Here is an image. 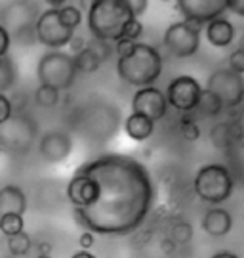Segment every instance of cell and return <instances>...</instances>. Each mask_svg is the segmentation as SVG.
Wrapping results in <instances>:
<instances>
[{
	"label": "cell",
	"instance_id": "cell-1",
	"mask_svg": "<svg viewBox=\"0 0 244 258\" xmlns=\"http://www.w3.org/2000/svg\"><path fill=\"white\" fill-rule=\"evenodd\" d=\"M100 185V199L90 209L74 211L82 226L98 233L124 235L141 224L151 205V187L145 168L136 165L132 168L120 191L115 194V159H101L82 166Z\"/></svg>",
	"mask_w": 244,
	"mask_h": 258
},
{
	"label": "cell",
	"instance_id": "cell-2",
	"mask_svg": "<svg viewBox=\"0 0 244 258\" xmlns=\"http://www.w3.org/2000/svg\"><path fill=\"white\" fill-rule=\"evenodd\" d=\"M134 18L128 2L120 0H98L92 2L88 10V27L96 40L118 42L122 38V29Z\"/></svg>",
	"mask_w": 244,
	"mask_h": 258
},
{
	"label": "cell",
	"instance_id": "cell-3",
	"mask_svg": "<svg viewBox=\"0 0 244 258\" xmlns=\"http://www.w3.org/2000/svg\"><path fill=\"white\" fill-rule=\"evenodd\" d=\"M162 71V57L158 50L143 42H137L134 54L124 59H118L117 73L124 83L147 88L153 86V83L160 77Z\"/></svg>",
	"mask_w": 244,
	"mask_h": 258
},
{
	"label": "cell",
	"instance_id": "cell-4",
	"mask_svg": "<svg viewBox=\"0 0 244 258\" xmlns=\"http://www.w3.org/2000/svg\"><path fill=\"white\" fill-rule=\"evenodd\" d=\"M193 187H195V194L204 203L221 205L231 197L235 189V182H233L231 172L227 170V166L212 163V165L200 166L195 176Z\"/></svg>",
	"mask_w": 244,
	"mask_h": 258
},
{
	"label": "cell",
	"instance_id": "cell-5",
	"mask_svg": "<svg viewBox=\"0 0 244 258\" xmlns=\"http://www.w3.org/2000/svg\"><path fill=\"white\" fill-rule=\"evenodd\" d=\"M36 77H38L40 84L54 86L59 92L67 90V88H71L76 79L74 57L61 50H50L38 59Z\"/></svg>",
	"mask_w": 244,
	"mask_h": 258
},
{
	"label": "cell",
	"instance_id": "cell-6",
	"mask_svg": "<svg viewBox=\"0 0 244 258\" xmlns=\"http://www.w3.org/2000/svg\"><path fill=\"white\" fill-rule=\"evenodd\" d=\"M164 46L176 57H191L200 48V25L176 21L164 31Z\"/></svg>",
	"mask_w": 244,
	"mask_h": 258
},
{
	"label": "cell",
	"instance_id": "cell-7",
	"mask_svg": "<svg viewBox=\"0 0 244 258\" xmlns=\"http://www.w3.org/2000/svg\"><path fill=\"white\" fill-rule=\"evenodd\" d=\"M35 37L40 44H44L48 48H63L74 37V31L69 27H65L59 18V10L48 8L44 12H40V16L35 23Z\"/></svg>",
	"mask_w": 244,
	"mask_h": 258
},
{
	"label": "cell",
	"instance_id": "cell-8",
	"mask_svg": "<svg viewBox=\"0 0 244 258\" xmlns=\"http://www.w3.org/2000/svg\"><path fill=\"white\" fill-rule=\"evenodd\" d=\"M206 90L216 94L221 100L223 107L233 109L244 102V79L242 75L235 73L231 69H217L210 75Z\"/></svg>",
	"mask_w": 244,
	"mask_h": 258
},
{
	"label": "cell",
	"instance_id": "cell-9",
	"mask_svg": "<svg viewBox=\"0 0 244 258\" xmlns=\"http://www.w3.org/2000/svg\"><path fill=\"white\" fill-rule=\"evenodd\" d=\"M200 96H202V86L191 75L176 77L172 83L168 84V90H166L168 105H172L174 109L181 111V113H189V111L197 109Z\"/></svg>",
	"mask_w": 244,
	"mask_h": 258
},
{
	"label": "cell",
	"instance_id": "cell-10",
	"mask_svg": "<svg viewBox=\"0 0 244 258\" xmlns=\"http://www.w3.org/2000/svg\"><path fill=\"white\" fill-rule=\"evenodd\" d=\"M35 138L33 122L23 115H14L0 126V146L4 149H27Z\"/></svg>",
	"mask_w": 244,
	"mask_h": 258
},
{
	"label": "cell",
	"instance_id": "cell-11",
	"mask_svg": "<svg viewBox=\"0 0 244 258\" xmlns=\"http://www.w3.org/2000/svg\"><path fill=\"white\" fill-rule=\"evenodd\" d=\"M176 8L183 14L185 21L200 25L219 18L227 10V0H180Z\"/></svg>",
	"mask_w": 244,
	"mask_h": 258
},
{
	"label": "cell",
	"instance_id": "cell-12",
	"mask_svg": "<svg viewBox=\"0 0 244 258\" xmlns=\"http://www.w3.org/2000/svg\"><path fill=\"white\" fill-rule=\"evenodd\" d=\"M67 197L74 205V211L90 209L92 205H96V201L100 199V185L90 174H86L84 170H78L67 185Z\"/></svg>",
	"mask_w": 244,
	"mask_h": 258
},
{
	"label": "cell",
	"instance_id": "cell-13",
	"mask_svg": "<svg viewBox=\"0 0 244 258\" xmlns=\"http://www.w3.org/2000/svg\"><path fill=\"white\" fill-rule=\"evenodd\" d=\"M132 109L137 115H143L151 120L162 119L168 111V100L166 94H162L154 86L137 88V92L132 98Z\"/></svg>",
	"mask_w": 244,
	"mask_h": 258
},
{
	"label": "cell",
	"instance_id": "cell-14",
	"mask_svg": "<svg viewBox=\"0 0 244 258\" xmlns=\"http://www.w3.org/2000/svg\"><path fill=\"white\" fill-rule=\"evenodd\" d=\"M38 12H36L35 4H27V2H14L4 8L2 14V27L8 31L10 35H21L23 31L33 29L35 31V23L38 19Z\"/></svg>",
	"mask_w": 244,
	"mask_h": 258
},
{
	"label": "cell",
	"instance_id": "cell-15",
	"mask_svg": "<svg viewBox=\"0 0 244 258\" xmlns=\"http://www.w3.org/2000/svg\"><path fill=\"white\" fill-rule=\"evenodd\" d=\"M38 151L46 163H63L72 151V140L67 132L61 130H50L38 142Z\"/></svg>",
	"mask_w": 244,
	"mask_h": 258
},
{
	"label": "cell",
	"instance_id": "cell-16",
	"mask_svg": "<svg viewBox=\"0 0 244 258\" xmlns=\"http://www.w3.org/2000/svg\"><path fill=\"white\" fill-rule=\"evenodd\" d=\"M27 211V195L19 185L8 184L0 187V216L6 214H25Z\"/></svg>",
	"mask_w": 244,
	"mask_h": 258
},
{
	"label": "cell",
	"instance_id": "cell-17",
	"mask_svg": "<svg viewBox=\"0 0 244 258\" xmlns=\"http://www.w3.org/2000/svg\"><path fill=\"white\" fill-rule=\"evenodd\" d=\"M233 228V216L225 209H210L202 218V230L212 237H223Z\"/></svg>",
	"mask_w": 244,
	"mask_h": 258
},
{
	"label": "cell",
	"instance_id": "cell-18",
	"mask_svg": "<svg viewBox=\"0 0 244 258\" xmlns=\"http://www.w3.org/2000/svg\"><path fill=\"white\" fill-rule=\"evenodd\" d=\"M206 37H208V42L212 46L225 48L235 38V27H233V23L229 19L217 18L206 25Z\"/></svg>",
	"mask_w": 244,
	"mask_h": 258
},
{
	"label": "cell",
	"instance_id": "cell-19",
	"mask_svg": "<svg viewBox=\"0 0 244 258\" xmlns=\"http://www.w3.org/2000/svg\"><path fill=\"white\" fill-rule=\"evenodd\" d=\"M124 132L130 140L134 142H143L149 136H153L154 132V120L147 119L143 115L132 113L126 120H124Z\"/></svg>",
	"mask_w": 244,
	"mask_h": 258
},
{
	"label": "cell",
	"instance_id": "cell-20",
	"mask_svg": "<svg viewBox=\"0 0 244 258\" xmlns=\"http://www.w3.org/2000/svg\"><path fill=\"white\" fill-rule=\"evenodd\" d=\"M72 57H74L76 71H80V73H96L101 67V63H103V57L92 46H86L82 52H78V54L72 55Z\"/></svg>",
	"mask_w": 244,
	"mask_h": 258
},
{
	"label": "cell",
	"instance_id": "cell-21",
	"mask_svg": "<svg viewBox=\"0 0 244 258\" xmlns=\"http://www.w3.org/2000/svg\"><path fill=\"white\" fill-rule=\"evenodd\" d=\"M16 79H18V71H16L14 59L10 55L0 57V94H6L10 88H14Z\"/></svg>",
	"mask_w": 244,
	"mask_h": 258
},
{
	"label": "cell",
	"instance_id": "cell-22",
	"mask_svg": "<svg viewBox=\"0 0 244 258\" xmlns=\"http://www.w3.org/2000/svg\"><path fill=\"white\" fill-rule=\"evenodd\" d=\"M25 231V218L21 214H6L0 216V233L4 237H16Z\"/></svg>",
	"mask_w": 244,
	"mask_h": 258
},
{
	"label": "cell",
	"instance_id": "cell-23",
	"mask_svg": "<svg viewBox=\"0 0 244 258\" xmlns=\"http://www.w3.org/2000/svg\"><path fill=\"white\" fill-rule=\"evenodd\" d=\"M231 130L233 124L229 122H219L214 128L210 130V140H212V146L216 149H229L233 146V140H231Z\"/></svg>",
	"mask_w": 244,
	"mask_h": 258
},
{
	"label": "cell",
	"instance_id": "cell-24",
	"mask_svg": "<svg viewBox=\"0 0 244 258\" xmlns=\"http://www.w3.org/2000/svg\"><path fill=\"white\" fill-rule=\"evenodd\" d=\"M35 100L40 107L44 109H52L59 103V90L54 88V86H46V84H40L35 90Z\"/></svg>",
	"mask_w": 244,
	"mask_h": 258
},
{
	"label": "cell",
	"instance_id": "cell-25",
	"mask_svg": "<svg viewBox=\"0 0 244 258\" xmlns=\"http://www.w3.org/2000/svg\"><path fill=\"white\" fill-rule=\"evenodd\" d=\"M223 109V103L217 98L216 94H212L210 90H202V96H200L199 102V111L206 117H216L219 115Z\"/></svg>",
	"mask_w": 244,
	"mask_h": 258
},
{
	"label": "cell",
	"instance_id": "cell-26",
	"mask_svg": "<svg viewBox=\"0 0 244 258\" xmlns=\"http://www.w3.org/2000/svg\"><path fill=\"white\" fill-rule=\"evenodd\" d=\"M29 250H31V235L27 231L8 239V252L12 256H25Z\"/></svg>",
	"mask_w": 244,
	"mask_h": 258
},
{
	"label": "cell",
	"instance_id": "cell-27",
	"mask_svg": "<svg viewBox=\"0 0 244 258\" xmlns=\"http://www.w3.org/2000/svg\"><path fill=\"white\" fill-rule=\"evenodd\" d=\"M59 18H61V23L65 27L74 31L82 23V12L80 8H76L72 4H65L63 8H59Z\"/></svg>",
	"mask_w": 244,
	"mask_h": 258
},
{
	"label": "cell",
	"instance_id": "cell-28",
	"mask_svg": "<svg viewBox=\"0 0 244 258\" xmlns=\"http://www.w3.org/2000/svg\"><path fill=\"white\" fill-rule=\"evenodd\" d=\"M193 239V226L189 222H178L172 226V241L178 245H187Z\"/></svg>",
	"mask_w": 244,
	"mask_h": 258
},
{
	"label": "cell",
	"instance_id": "cell-29",
	"mask_svg": "<svg viewBox=\"0 0 244 258\" xmlns=\"http://www.w3.org/2000/svg\"><path fill=\"white\" fill-rule=\"evenodd\" d=\"M141 35H143V23L137 18H132L124 25V29H122V38H126V40L137 42V38L141 37Z\"/></svg>",
	"mask_w": 244,
	"mask_h": 258
},
{
	"label": "cell",
	"instance_id": "cell-30",
	"mask_svg": "<svg viewBox=\"0 0 244 258\" xmlns=\"http://www.w3.org/2000/svg\"><path fill=\"white\" fill-rule=\"evenodd\" d=\"M181 134H183V138L187 140V142H197L200 138V128L199 124L195 122L193 119H181Z\"/></svg>",
	"mask_w": 244,
	"mask_h": 258
},
{
	"label": "cell",
	"instance_id": "cell-31",
	"mask_svg": "<svg viewBox=\"0 0 244 258\" xmlns=\"http://www.w3.org/2000/svg\"><path fill=\"white\" fill-rule=\"evenodd\" d=\"M14 117V102L6 94H0V126Z\"/></svg>",
	"mask_w": 244,
	"mask_h": 258
},
{
	"label": "cell",
	"instance_id": "cell-32",
	"mask_svg": "<svg viewBox=\"0 0 244 258\" xmlns=\"http://www.w3.org/2000/svg\"><path fill=\"white\" fill-rule=\"evenodd\" d=\"M229 69L238 75H244V48H238L229 55Z\"/></svg>",
	"mask_w": 244,
	"mask_h": 258
},
{
	"label": "cell",
	"instance_id": "cell-33",
	"mask_svg": "<svg viewBox=\"0 0 244 258\" xmlns=\"http://www.w3.org/2000/svg\"><path fill=\"white\" fill-rule=\"evenodd\" d=\"M136 44L134 40H126V38H120L117 44H115V50L118 54V59H124V57H130L136 50Z\"/></svg>",
	"mask_w": 244,
	"mask_h": 258
},
{
	"label": "cell",
	"instance_id": "cell-34",
	"mask_svg": "<svg viewBox=\"0 0 244 258\" xmlns=\"http://www.w3.org/2000/svg\"><path fill=\"white\" fill-rule=\"evenodd\" d=\"M10 46H12V35L0 23V57H6L10 54Z\"/></svg>",
	"mask_w": 244,
	"mask_h": 258
},
{
	"label": "cell",
	"instance_id": "cell-35",
	"mask_svg": "<svg viewBox=\"0 0 244 258\" xmlns=\"http://www.w3.org/2000/svg\"><path fill=\"white\" fill-rule=\"evenodd\" d=\"M231 140H233V146L244 149V128L242 126L233 124V130H231Z\"/></svg>",
	"mask_w": 244,
	"mask_h": 258
},
{
	"label": "cell",
	"instance_id": "cell-36",
	"mask_svg": "<svg viewBox=\"0 0 244 258\" xmlns=\"http://www.w3.org/2000/svg\"><path fill=\"white\" fill-rule=\"evenodd\" d=\"M94 241H96V237H94V233H92V231H82L80 237H78L80 250H90L92 247H94Z\"/></svg>",
	"mask_w": 244,
	"mask_h": 258
},
{
	"label": "cell",
	"instance_id": "cell-37",
	"mask_svg": "<svg viewBox=\"0 0 244 258\" xmlns=\"http://www.w3.org/2000/svg\"><path fill=\"white\" fill-rule=\"evenodd\" d=\"M128 6H130L132 16H134V18H139L141 14H145V10H147V2H145V0H130Z\"/></svg>",
	"mask_w": 244,
	"mask_h": 258
},
{
	"label": "cell",
	"instance_id": "cell-38",
	"mask_svg": "<svg viewBox=\"0 0 244 258\" xmlns=\"http://www.w3.org/2000/svg\"><path fill=\"white\" fill-rule=\"evenodd\" d=\"M69 48H71L72 54L76 55L78 52H82V50L86 48V40H84L82 37H78V35H76V37H72V40L69 42Z\"/></svg>",
	"mask_w": 244,
	"mask_h": 258
},
{
	"label": "cell",
	"instance_id": "cell-39",
	"mask_svg": "<svg viewBox=\"0 0 244 258\" xmlns=\"http://www.w3.org/2000/svg\"><path fill=\"white\" fill-rule=\"evenodd\" d=\"M227 10L235 12L236 16H244V0H227Z\"/></svg>",
	"mask_w": 244,
	"mask_h": 258
},
{
	"label": "cell",
	"instance_id": "cell-40",
	"mask_svg": "<svg viewBox=\"0 0 244 258\" xmlns=\"http://www.w3.org/2000/svg\"><path fill=\"white\" fill-rule=\"evenodd\" d=\"M36 249H38V256H52V243H48V241H42V243H38L36 245Z\"/></svg>",
	"mask_w": 244,
	"mask_h": 258
},
{
	"label": "cell",
	"instance_id": "cell-41",
	"mask_svg": "<svg viewBox=\"0 0 244 258\" xmlns=\"http://www.w3.org/2000/svg\"><path fill=\"white\" fill-rule=\"evenodd\" d=\"M71 258H96V254H92L90 250H78V252H74Z\"/></svg>",
	"mask_w": 244,
	"mask_h": 258
},
{
	"label": "cell",
	"instance_id": "cell-42",
	"mask_svg": "<svg viewBox=\"0 0 244 258\" xmlns=\"http://www.w3.org/2000/svg\"><path fill=\"white\" fill-rule=\"evenodd\" d=\"M212 258H238V256L233 254V252H229V250H221V252H216Z\"/></svg>",
	"mask_w": 244,
	"mask_h": 258
},
{
	"label": "cell",
	"instance_id": "cell-43",
	"mask_svg": "<svg viewBox=\"0 0 244 258\" xmlns=\"http://www.w3.org/2000/svg\"><path fill=\"white\" fill-rule=\"evenodd\" d=\"M162 249L166 250V252H174V241H162Z\"/></svg>",
	"mask_w": 244,
	"mask_h": 258
},
{
	"label": "cell",
	"instance_id": "cell-44",
	"mask_svg": "<svg viewBox=\"0 0 244 258\" xmlns=\"http://www.w3.org/2000/svg\"><path fill=\"white\" fill-rule=\"evenodd\" d=\"M36 258H52V256H36Z\"/></svg>",
	"mask_w": 244,
	"mask_h": 258
}]
</instances>
